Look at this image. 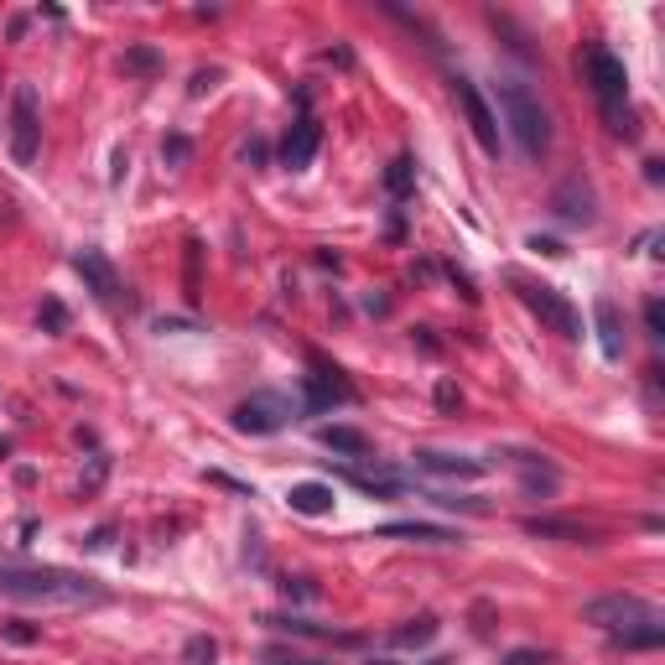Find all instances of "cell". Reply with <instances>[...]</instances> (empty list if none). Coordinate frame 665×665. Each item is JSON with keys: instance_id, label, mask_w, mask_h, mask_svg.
<instances>
[{"instance_id": "obj_1", "label": "cell", "mask_w": 665, "mask_h": 665, "mask_svg": "<svg viewBox=\"0 0 665 665\" xmlns=\"http://www.w3.org/2000/svg\"><path fill=\"white\" fill-rule=\"evenodd\" d=\"M0 598H17V603H63V609H79V603H104V588L84 572H69V567H32V562H0Z\"/></svg>"}, {"instance_id": "obj_2", "label": "cell", "mask_w": 665, "mask_h": 665, "mask_svg": "<svg viewBox=\"0 0 665 665\" xmlns=\"http://www.w3.org/2000/svg\"><path fill=\"white\" fill-rule=\"evenodd\" d=\"M495 100H499L495 120L510 125L515 146H520L530 162H541V156L551 152V115H547V104H541V94H536L530 84H520V79H499Z\"/></svg>"}, {"instance_id": "obj_3", "label": "cell", "mask_w": 665, "mask_h": 665, "mask_svg": "<svg viewBox=\"0 0 665 665\" xmlns=\"http://www.w3.org/2000/svg\"><path fill=\"white\" fill-rule=\"evenodd\" d=\"M582 73H588V84H593L598 104H603V115H609V131H614V136H634L630 110H624V100H630V69H624V58H614L603 42H593V48L582 52Z\"/></svg>"}, {"instance_id": "obj_4", "label": "cell", "mask_w": 665, "mask_h": 665, "mask_svg": "<svg viewBox=\"0 0 665 665\" xmlns=\"http://www.w3.org/2000/svg\"><path fill=\"white\" fill-rule=\"evenodd\" d=\"M515 281V291H520V302H526L541 323L551 328V333H562V339H572L578 343L582 339V318H578V308L567 302L557 287H547V281H530V276H510Z\"/></svg>"}, {"instance_id": "obj_5", "label": "cell", "mask_w": 665, "mask_h": 665, "mask_svg": "<svg viewBox=\"0 0 665 665\" xmlns=\"http://www.w3.org/2000/svg\"><path fill=\"white\" fill-rule=\"evenodd\" d=\"M291 395H281V391H256L250 401H239L235 406V427L239 432H250V437H271V432H281V427H291L297 416H291Z\"/></svg>"}, {"instance_id": "obj_6", "label": "cell", "mask_w": 665, "mask_h": 665, "mask_svg": "<svg viewBox=\"0 0 665 665\" xmlns=\"http://www.w3.org/2000/svg\"><path fill=\"white\" fill-rule=\"evenodd\" d=\"M37 152H42V115H37V89L17 84L11 94V156L17 167H32Z\"/></svg>"}, {"instance_id": "obj_7", "label": "cell", "mask_w": 665, "mask_h": 665, "mask_svg": "<svg viewBox=\"0 0 665 665\" xmlns=\"http://www.w3.org/2000/svg\"><path fill=\"white\" fill-rule=\"evenodd\" d=\"M650 614H655V609L634 593H603V598H588V603H582V619L598 624L603 634L630 630V624H640V619H650Z\"/></svg>"}, {"instance_id": "obj_8", "label": "cell", "mask_w": 665, "mask_h": 665, "mask_svg": "<svg viewBox=\"0 0 665 665\" xmlns=\"http://www.w3.org/2000/svg\"><path fill=\"white\" fill-rule=\"evenodd\" d=\"M453 100H458V110H463V120H468V131H474V141L484 146L489 156H499V120H495V110H489V100L478 94V84L474 79H453Z\"/></svg>"}, {"instance_id": "obj_9", "label": "cell", "mask_w": 665, "mask_h": 665, "mask_svg": "<svg viewBox=\"0 0 665 665\" xmlns=\"http://www.w3.org/2000/svg\"><path fill=\"white\" fill-rule=\"evenodd\" d=\"M318 141H323L318 120L297 115V120H291V131H287V141H281V167H287V172H308L312 156H318Z\"/></svg>"}, {"instance_id": "obj_10", "label": "cell", "mask_w": 665, "mask_h": 665, "mask_svg": "<svg viewBox=\"0 0 665 665\" xmlns=\"http://www.w3.org/2000/svg\"><path fill=\"white\" fill-rule=\"evenodd\" d=\"M73 271L84 276V287L94 291V302H104V308H115V297H120V276L115 266L100 256V250H79L73 256Z\"/></svg>"}, {"instance_id": "obj_11", "label": "cell", "mask_w": 665, "mask_h": 665, "mask_svg": "<svg viewBox=\"0 0 665 665\" xmlns=\"http://www.w3.org/2000/svg\"><path fill=\"white\" fill-rule=\"evenodd\" d=\"M312 364H318V375H308V411L349 406V401H354V385H349L339 370H328L323 359H312Z\"/></svg>"}, {"instance_id": "obj_12", "label": "cell", "mask_w": 665, "mask_h": 665, "mask_svg": "<svg viewBox=\"0 0 665 665\" xmlns=\"http://www.w3.org/2000/svg\"><path fill=\"white\" fill-rule=\"evenodd\" d=\"M416 468L432 478H484V468L489 463H478V458H463V453H437V447H422L416 453Z\"/></svg>"}, {"instance_id": "obj_13", "label": "cell", "mask_w": 665, "mask_h": 665, "mask_svg": "<svg viewBox=\"0 0 665 665\" xmlns=\"http://www.w3.org/2000/svg\"><path fill=\"white\" fill-rule=\"evenodd\" d=\"M526 536H541V541H562V547H593L598 530L578 526V520H551V515H530Z\"/></svg>"}, {"instance_id": "obj_14", "label": "cell", "mask_w": 665, "mask_h": 665, "mask_svg": "<svg viewBox=\"0 0 665 665\" xmlns=\"http://www.w3.org/2000/svg\"><path fill=\"white\" fill-rule=\"evenodd\" d=\"M593 323H598V349H603V359H624V318H619V308L609 302V297H598L593 302Z\"/></svg>"}, {"instance_id": "obj_15", "label": "cell", "mask_w": 665, "mask_h": 665, "mask_svg": "<svg viewBox=\"0 0 665 665\" xmlns=\"http://www.w3.org/2000/svg\"><path fill=\"white\" fill-rule=\"evenodd\" d=\"M380 536H391V541H422V547H458L463 536L447 526H427V520H391V526H380Z\"/></svg>"}, {"instance_id": "obj_16", "label": "cell", "mask_w": 665, "mask_h": 665, "mask_svg": "<svg viewBox=\"0 0 665 665\" xmlns=\"http://www.w3.org/2000/svg\"><path fill=\"white\" fill-rule=\"evenodd\" d=\"M510 463L520 468V484H526V495H530V499L557 495V484H562V474H557V468H551L547 458H536V453H510Z\"/></svg>"}, {"instance_id": "obj_17", "label": "cell", "mask_w": 665, "mask_h": 665, "mask_svg": "<svg viewBox=\"0 0 665 665\" xmlns=\"http://www.w3.org/2000/svg\"><path fill=\"white\" fill-rule=\"evenodd\" d=\"M287 505H291L297 515H333L339 495H333V484H318V478H308V484H291Z\"/></svg>"}, {"instance_id": "obj_18", "label": "cell", "mask_w": 665, "mask_h": 665, "mask_svg": "<svg viewBox=\"0 0 665 665\" xmlns=\"http://www.w3.org/2000/svg\"><path fill=\"white\" fill-rule=\"evenodd\" d=\"M551 208H557L567 224H593L598 219V214H593V193H588V183H582V177H572V183H567V188L551 198Z\"/></svg>"}, {"instance_id": "obj_19", "label": "cell", "mask_w": 665, "mask_h": 665, "mask_svg": "<svg viewBox=\"0 0 665 665\" xmlns=\"http://www.w3.org/2000/svg\"><path fill=\"white\" fill-rule=\"evenodd\" d=\"M609 645H614V650H661L665 645L661 614H650V619H640V624H630V630L609 634Z\"/></svg>"}, {"instance_id": "obj_20", "label": "cell", "mask_w": 665, "mask_h": 665, "mask_svg": "<svg viewBox=\"0 0 665 665\" xmlns=\"http://www.w3.org/2000/svg\"><path fill=\"white\" fill-rule=\"evenodd\" d=\"M318 443H323L328 453H343V458H364V453H370V437L359 427H323Z\"/></svg>"}, {"instance_id": "obj_21", "label": "cell", "mask_w": 665, "mask_h": 665, "mask_svg": "<svg viewBox=\"0 0 665 665\" xmlns=\"http://www.w3.org/2000/svg\"><path fill=\"white\" fill-rule=\"evenodd\" d=\"M437 630H443V624H437L432 614H422V619H406V624H401L391 640L401 650H422V645H432V640H437Z\"/></svg>"}, {"instance_id": "obj_22", "label": "cell", "mask_w": 665, "mask_h": 665, "mask_svg": "<svg viewBox=\"0 0 665 665\" xmlns=\"http://www.w3.org/2000/svg\"><path fill=\"white\" fill-rule=\"evenodd\" d=\"M411 183H416V167H411V156H395L391 172H385V188H391V198H406Z\"/></svg>"}, {"instance_id": "obj_23", "label": "cell", "mask_w": 665, "mask_h": 665, "mask_svg": "<svg viewBox=\"0 0 665 665\" xmlns=\"http://www.w3.org/2000/svg\"><path fill=\"white\" fill-rule=\"evenodd\" d=\"M125 69L131 73H156L162 69V52L156 48H125Z\"/></svg>"}, {"instance_id": "obj_24", "label": "cell", "mask_w": 665, "mask_h": 665, "mask_svg": "<svg viewBox=\"0 0 665 665\" xmlns=\"http://www.w3.org/2000/svg\"><path fill=\"white\" fill-rule=\"evenodd\" d=\"M188 661L193 665H214V661H219V645H214L208 634H193V640H188Z\"/></svg>"}, {"instance_id": "obj_25", "label": "cell", "mask_w": 665, "mask_h": 665, "mask_svg": "<svg viewBox=\"0 0 665 665\" xmlns=\"http://www.w3.org/2000/svg\"><path fill=\"white\" fill-rule=\"evenodd\" d=\"M42 323H48V333H69V312H63V302H42Z\"/></svg>"}, {"instance_id": "obj_26", "label": "cell", "mask_w": 665, "mask_h": 665, "mask_svg": "<svg viewBox=\"0 0 665 665\" xmlns=\"http://www.w3.org/2000/svg\"><path fill=\"white\" fill-rule=\"evenodd\" d=\"M645 328H650V339H665V312H661V297H650V302H645Z\"/></svg>"}, {"instance_id": "obj_27", "label": "cell", "mask_w": 665, "mask_h": 665, "mask_svg": "<svg viewBox=\"0 0 665 665\" xmlns=\"http://www.w3.org/2000/svg\"><path fill=\"white\" fill-rule=\"evenodd\" d=\"M551 655H541V650H515V655H505V665H547Z\"/></svg>"}, {"instance_id": "obj_28", "label": "cell", "mask_w": 665, "mask_h": 665, "mask_svg": "<svg viewBox=\"0 0 665 665\" xmlns=\"http://www.w3.org/2000/svg\"><path fill=\"white\" fill-rule=\"evenodd\" d=\"M219 84V73L208 69V73H193V94H208V89Z\"/></svg>"}, {"instance_id": "obj_29", "label": "cell", "mask_w": 665, "mask_h": 665, "mask_svg": "<svg viewBox=\"0 0 665 665\" xmlns=\"http://www.w3.org/2000/svg\"><path fill=\"white\" fill-rule=\"evenodd\" d=\"M162 152H167V156H172V162H183V156H188V141L177 136V141H167V146H162Z\"/></svg>"}, {"instance_id": "obj_30", "label": "cell", "mask_w": 665, "mask_h": 665, "mask_svg": "<svg viewBox=\"0 0 665 665\" xmlns=\"http://www.w3.org/2000/svg\"><path fill=\"white\" fill-rule=\"evenodd\" d=\"M530 250H541V256H562V245H557V239H530Z\"/></svg>"}, {"instance_id": "obj_31", "label": "cell", "mask_w": 665, "mask_h": 665, "mask_svg": "<svg viewBox=\"0 0 665 665\" xmlns=\"http://www.w3.org/2000/svg\"><path fill=\"white\" fill-rule=\"evenodd\" d=\"M266 665H323V661H266Z\"/></svg>"}, {"instance_id": "obj_32", "label": "cell", "mask_w": 665, "mask_h": 665, "mask_svg": "<svg viewBox=\"0 0 665 665\" xmlns=\"http://www.w3.org/2000/svg\"><path fill=\"white\" fill-rule=\"evenodd\" d=\"M370 665H401V661H370Z\"/></svg>"}, {"instance_id": "obj_33", "label": "cell", "mask_w": 665, "mask_h": 665, "mask_svg": "<svg viewBox=\"0 0 665 665\" xmlns=\"http://www.w3.org/2000/svg\"><path fill=\"white\" fill-rule=\"evenodd\" d=\"M427 665H453V661H427Z\"/></svg>"}]
</instances>
